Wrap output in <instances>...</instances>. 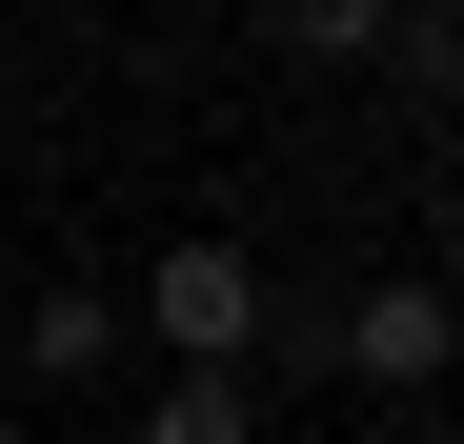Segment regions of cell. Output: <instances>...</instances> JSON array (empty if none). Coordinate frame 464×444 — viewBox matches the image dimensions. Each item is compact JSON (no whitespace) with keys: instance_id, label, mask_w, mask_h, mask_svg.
<instances>
[{"instance_id":"cell-1","label":"cell","mask_w":464,"mask_h":444,"mask_svg":"<svg viewBox=\"0 0 464 444\" xmlns=\"http://www.w3.org/2000/svg\"><path fill=\"white\" fill-rule=\"evenodd\" d=\"M263 323L283 304H263L243 243H162V263L121 283V343H162V363H263Z\"/></svg>"},{"instance_id":"cell-7","label":"cell","mask_w":464,"mask_h":444,"mask_svg":"<svg viewBox=\"0 0 464 444\" xmlns=\"http://www.w3.org/2000/svg\"><path fill=\"white\" fill-rule=\"evenodd\" d=\"M0 444H21V424H0Z\"/></svg>"},{"instance_id":"cell-2","label":"cell","mask_w":464,"mask_h":444,"mask_svg":"<svg viewBox=\"0 0 464 444\" xmlns=\"http://www.w3.org/2000/svg\"><path fill=\"white\" fill-rule=\"evenodd\" d=\"M324 363H343V384H363V404H424V384H444V363H464V304H444V283H424V263H383V283H363V304L324 323Z\"/></svg>"},{"instance_id":"cell-5","label":"cell","mask_w":464,"mask_h":444,"mask_svg":"<svg viewBox=\"0 0 464 444\" xmlns=\"http://www.w3.org/2000/svg\"><path fill=\"white\" fill-rule=\"evenodd\" d=\"M383 82H424V101H464V0H404V21H383Z\"/></svg>"},{"instance_id":"cell-6","label":"cell","mask_w":464,"mask_h":444,"mask_svg":"<svg viewBox=\"0 0 464 444\" xmlns=\"http://www.w3.org/2000/svg\"><path fill=\"white\" fill-rule=\"evenodd\" d=\"M383 21H404V0H283V41H303V61H383Z\"/></svg>"},{"instance_id":"cell-4","label":"cell","mask_w":464,"mask_h":444,"mask_svg":"<svg viewBox=\"0 0 464 444\" xmlns=\"http://www.w3.org/2000/svg\"><path fill=\"white\" fill-rule=\"evenodd\" d=\"M141 444H263V384L243 363H162L141 384Z\"/></svg>"},{"instance_id":"cell-3","label":"cell","mask_w":464,"mask_h":444,"mask_svg":"<svg viewBox=\"0 0 464 444\" xmlns=\"http://www.w3.org/2000/svg\"><path fill=\"white\" fill-rule=\"evenodd\" d=\"M121 363V283H41L21 304V384H102Z\"/></svg>"}]
</instances>
